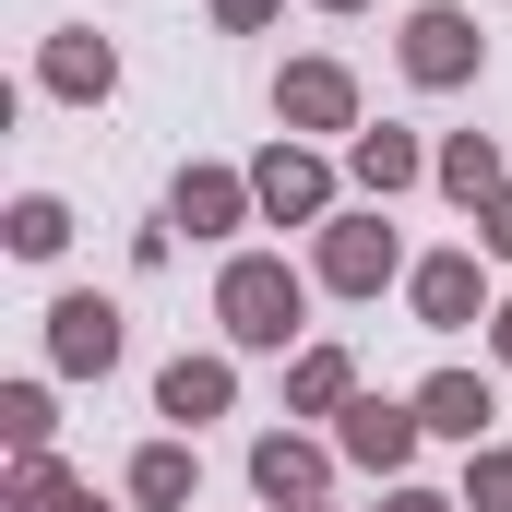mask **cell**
Segmentation results:
<instances>
[{
	"mask_svg": "<svg viewBox=\"0 0 512 512\" xmlns=\"http://www.w3.org/2000/svg\"><path fill=\"white\" fill-rule=\"evenodd\" d=\"M227 322H239L251 346H286V322H298V286H286L274 262H239V274H227Z\"/></svg>",
	"mask_w": 512,
	"mask_h": 512,
	"instance_id": "1",
	"label": "cell"
},
{
	"mask_svg": "<svg viewBox=\"0 0 512 512\" xmlns=\"http://www.w3.org/2000/svg\"><path fill=\"white\" fill-rule=\"evenodd\" d=\"M405 60H417L429 84H453V72L477 60V36H465V12H417V36H405Z\"/></svg>",
	"mask_w": 512,
	"mask_h": 512,
	"instance_id": "2",
	"label": "cell"
},
{
	"mask_svg": "<svg viewBox=\"0 0 512 512\" xmlns=\"http://www.w3.org/2000/svg\"><path fill=\"white\" fill-rule=\"evenodd\" d=\"M108 346H120V322H108L96 298H72V310H60V358H72V370H108Z\"/></svg>",
	"mask_w": 512,
	"mask_h": 512,
	"instance_id": "3",
	"label": "cell"
},
{
	"mask_svg": "<svg viewBox=\"0 0 512 512\" xmlns=\"http://www.w3.org/2000/svg\"><path fill=\"white\" fill-rule=\"evenodd\" d=\"M262 203H274V215H310V203H322V167L274 155V167H262Z\"/></svg>",
	"mask_w": 512,
	"mask_h": 512,
	"instance_id": "4",
	"label": "cell"
},
{
	"mask_svg": "<svg viewBox=\"0 0 512 512\" xmlns=\"http://www.w3.org/2000/svg\"><path fill=\"white\" fill-rule=\"evenodd\" d=\"M477 417H489L477 382H429V429H477Z\"/></svg>",
	"mask_w": 512,
	"mask_h": 512,
	"instance_id": "5",
	"label": "cell"
},
{
	"mask_svg": "<svg viewBox=\"0 0 512 512\" xmlns=\"http://www.w3.org/2000/svg\"><path fill=\"white\" fill-rule=\"evenodd\" d=\"M203 405H227V370H167V417H203Z\"/></svg>",
	"mask_w": 512,
	"mask_h": 512,
	"instance_id": "6",
	"label": "cell"
},
{
	"mask_svg": "<svg viewBox=\"0 0 512 512\" xmlns=\"http://www.w3.org/2000/svg\"><path fill=\"white\" fill-rule=\"evenodd\" d=\"M382 262H393V239H370V227H346V239H334V274H346V286H370Z\"/></svg>",
	"mask_w": 512,
	"mask_h": 512,
	"instance_id": "7",
	"label": "cell"
},
{
	"mask_svg": "<svg viewBox=\"0 0 512 512\" xmlns=\"http://www.w3.org/2000/svg\"><path fill=\"white\" fill-rule=\"evenodd\" d=\"M429 310L465 322V310H477V274H465V262H429Z\"/></svg>",
	"mask_w": 512,
	"mask_h": 512,
	"instance_id": "8",
	"label": "cell"
},
{
	"mask_svg": "<svg viewBox=\"0 0 512 512\" xmlns=\"http://www.w3.org/2000/svg\"><path fill=\"white\" fill-rule=\"evenodd\" d=\"M179 215H203V227H227V215H239V191H227V179H179Z\"/></svg>",
	"mask_w": 512,
	"mask_h": 512,
	"instance_id": "9",
	"label": "cell"
},
{
	"mask_svg": "<svg viewBox=\"0 0 512 512\" xmlns=\"http://www.w3.org/2000/svg\"><path fill=\"white\" fill-rule=\"evenodd\" d=\"M262 489L286 501V489H310V453H286V441H262Z\"/></svg>",
	"mask_w": 512,
	"mask_h": 512,
	"instance_id": "10",
	"label": "cell"
},
{
	"mask_svg": "<svg viewBox=\"0 0 512 512\" xmlns=\"http://www.w3.org/2000/svg\"><path fill=\"white\" fill-rule=\"evenodd\" d=\"M346 441H358V453H382V465H393V453H405V417H382V405H370V417H358Z\"/></svg>",
	"mask_w": 512,
	"mask_h": 512,
	"instance_id": "11",
	"label": "cell"
},
{
	"mask_svg": "<svg viewBox=\"0 0 512 512\" xmlns=\"http://www.w3.org/2000/svg\"><path fill=\"white\" fill-rule=\"evenodd\" d=\"M262 12H274V0H227V24H262Z\"/></svg>",
	"mask_w": 512,
	"mask_h": 512,
	"instance_id": "12",
	"label": "cell"
},
{
	"mask_svg": "<svg viewBox=\"0 0 512 512\" xmlns=\"http://www.w3.org/2000/svg\"><path fill=\"white\" fill-rule=\"evenodd\" d=\"M489 239H501V251H512V203H489Z\"/></svg>",
	"mask_w": 512,
	"mask_h": 512,
	"instance_id": "13",
	"label": "cell"
},
{
	"mask_svg": "<svg viewBox=\"0 0 512 512\" xmlns=\"http://www.w3.org/2000/svg\"><path fill=\"white\" fill-rule=\"evenodd\" d=\"M393 512H441V501H393Z\"/></svg>",
	"mask_w": 512,
	"mask_h": 512,
	"instance_id": "14",
	"label": "cell"
},
{
	"mask_svg": "<svg viewBox=\"0 0 512 512\" xmlns=\"http://www.w3.org/2000/svg\"><path fill=\"white\" fill-rule=\"evenodd\" d=\"M501 346H512V310H501Z\"/></svg>",
	"mask_w": 512,
	"mask_h": 512,
	"instance_id": "15",
	"label": "cell"
}]
</instances>
